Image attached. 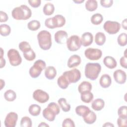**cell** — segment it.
Segmentation results:
<instances>
[{"label": "cell", "mask_w": 127, "mask_h": 127, "mask_svg": "<svg viewBox=\"0 0 127 127\" xmlns=\"http://www.w3.org/2000/svg\"><path fill=\"white\" fill-rule=\"evenodd\" d=\"M103 28L110 34H115L120 30L121 25L118 22L108 20L104 23Z\"/></svg>", "instance_id": "9c48e42d"}, {"label": "cell", "mask_w": 127, "mask_h": 127, "mask_svg": "<svg viewBox=\"0 0 127 127\" xmlns=\"http://www.w3.org/2000/svg\"><path fill=\"white\" fill-rule=\"evenodd\" d=\"M10 64L12 66H18L22 62V58L18 51L14 49H11L8 50L7 53Z\"/></svg>", "instance_id": "52a82bcc"}, {"label": "cell", "mask_w": 127, "mask_h": 127, "mask_svg": "<svg viewBox=\"0 0 127 127\" xmlns=\"http://www.w3.org/2000/svg\"><path fill=\"white\" fill-rule=\"evenodd\" d=\"M32 125V122L31 119L27 116L23 117L20 121V126L21 127H31Z\"/></svg>", "instance_id": "74e56055"}, {"label": "cell", "mask_w": 127, "mask_h": 127, "mask_svg": "<svg viewBox=\"0 0 127 127\" xmlns=\"http://www.w3.org/2000/svg\"><path fill=\"white\" fill-rule=\"evenodd\" d=\"M46 64L42 60H38L34 62L32 66L29 69V74L32 78L38 77L41 73L42 70L46 68Z\"/></svg>", "instance_id": "5b68a950"}, {"label": "cell", "mask_w": 127, "mask_h": 127, "mask_svg": "<svg viewBox=\"0 0 127 127\" xmlns=\"http://www.w3.org/2000/svg\"><path fill=\"white\" fill-rule=\"evenodd\" d=\"M40 26V22L36 20H31L27 24V28L31 31H36L39 29Z\"/></svg>", "instance_id": "836d02e7"}, {"label": "cell", "mask_w": 127, "mask_h": 127, "mask_svg": "<svg viewBox=\"0 0 127 127\" xmlns=\"http://www.w3.org/2000/svg\"><path fill=\"white\" fill-rule=\"evenodd\" d=\"M113 77L115 81L120 84H124L127 79L126 73L122 69H117L114 72Z\"/></svg>", "instance_id": "4fadbf2b"}, {"label": "cell", "mask_w": 127, "mask_h": 127, "mask_svg": "<svg viewBox=\"0 0 127 127\" xmlns=\"http://www.w3.org/2000/svg\"><path fill=\"white\" fill-rule=\"evenodd\" d=\"M81 58L77 55L70 56L67 61V66L69 68H73L79 65L81 63Z\"/></svg>", "instance_id": "2e32d148"}, {"label": "cell", "mask_w": 127, "mask_h": 127, "mask_svg": "<svg viewBox=\"0 0 127 127\" xmlns=\"http://www.w3.org/2000/svg\"><path fill=\"white\" fill-rule=\"evenodd\" d=\"M8 17L7 14L3 11H0V22H4L7 21Z\"/></svg>", "instance_id": "bcb514c9"}, {"label": "cell", "mask_w": 127, "mask_h": 127, "mask_svg": "<svg viewBox=\"0 0 127 127\" xmlns=\"http://www.w3.org/2000/svg\"><path fill=\"white\" fill-rule=\"evenodd\" d=\"M18 120V115L17 113L11 112L7 114L4 124L6 127H14Z\"/></svg>", "instance_id": "7c38bea8"}, {"label": "cell", "mask_w": 127, "mask_h": 127, "mask_svg": "<svg viewBox=\"0 0 127 127\" xmlns=\"http://www.w3.org/2000/svg\"><path fill=\"white\" fill-rule=\"evenodd\" d=\"M105 106L104 101L101 98H97L94 100L91 104L92 108L96 111L101 110Z\"/></svg>", "instance_id": "7402d4cb"}, {"label": "cell", "mask_w": 127, "mask_h": 127, "mask_svg": "<svg viewBox=\"0 0 127 127\" xmlns=\"http://www.w3.org/2000/svg\"><path fill=\"white\" fill-rule=\"evenodd\" d=\"M127 57L123 56L121 58L120 60V64L121 65L125 68H127Z\"/></svg>", "instance_id": "7dc6e473"}, {"label": "cell", "mask_w": 127, "mask_h": 127, "mask_svg": "<svg viewBox=\"0 0 127 127\" xmlns=\"http://www.w3.org/2000/svg\"><path fill=\"white\" fill-rule=\"evenodd\" d=\"M45 26L49 28V29H55L56 28V26L54 24L53 17H50L47 18L45 21Z\"/></svg>", "instance_id": "b9f144b4"}, {"label": "cell", "mask_w": 127, "mask_h": 127, "mask_svg": "<svg viewBox=\"0 0 127 127\" xmlns=\"http://www.w3.org/2000/svg\"><path fill=\"white\" fill-rule=\"evenodd\" d=\"M56 28L63 27L65 23V17L61 14H57L53 17Z\"/></svg>", "instance_id": "44dd1931"}, {"label": "cell", "mask_w": 127, "mask_h": 127, "mask_svg": "<svg viewBox=\"0 0 127 127\" xmlns=\"http://www.w3.org/2000/svg\"><path fill=\"white\" fill-rule=\"evenodd\" d=\"M63 74L67 78L69 84L77 82L81 78V72L77 68L65 71Z\"/></svg>", "instance_id": "ba28073f"}, {"label": "cell", "mask_w": 127, "mask_h": 127, "mask_svg": "<svg viewBox=\"0 0 127 127\" xmlns=\"http://www.w3.org/2000/svg\"><path fill=\"white\" fill-rule=\"evenodd\" d=\"M12 17L16 20H27L32 15L31 9L27 5L23 4L15 7L11 12Z\"/></svg>", "instance_id": "6da1fadb"}, {"label": "cell", "mask_w": 127, "mask_h": 127, "mask_svg": "<svg viewBox=\"0 0 127 127\" xmlns=\"http://www.w3.org/2000/svg\"><path fill=\"white\" fill-rule=\"evenodd\" d=\"M67 36L68 34L66 31L64 30H59L55 34V40L59 44H64L65 42H66Z\"/></svg>", "instance_id": "5bb4252c"}, {"label": "cell", "mask_w": 127, "mask_h": 127, "mask_svg": "<svg viewBox=\"0 0 127 127\" xmlns=\"http://www.w3.org/2000/svg\"><path fill=\"white\" fill-rule=\"evenodd\" d=\"M1 51H0V57H3V49L1 48H0Z\"/></svg>", "instance_id": "11a10c76"}, {"label": "cell", "mask_w": 127, "mask_h": 127, "mask_svg": "<svg viewBox=\"0 0 127 127\" xmlns=\"http://www.w3.org/2000/svg\"><path fill=\"white\" fill-rule=\"evenodd\" d=\"M38 127H49V126L45 122H41L39 125H38Z\"/></svg>", "instance_id": "f907efd6"}, {"label": "cell", "mask_w": 127, "mask_h": 127, "mask_svg": "<svg viewBox=\"0 0 127 127\" xmlns=\"http://www.w3.org/2000/svg\"><path fill=\"white\" fill-rule=\"evenodd\" d=\"M23 55L24 58L28 61H33L36 58V54L32 49L23 53Z\"/></svg>", "instance_id": "d590c367"}, {"label": "cell", "mask_w": 127, "mask_h": 127, "mask_svg": "<svg viewBox=\"0 0 127 127\" xmlns=\"http://www.w3.org/2000/svg\"><path fill=\"white\" fill-rule=\"evenodd\" d=\"M112 83V79L110 75L108 74H103L100 78L99 83L101 86L104 88L109 87Z\"/></svg>", "instance_id": "e0dca14e"}, {"label": "cell", "mask_w": 127, "mask_h": 127, "mask_svg": "<svg viewBox=\"0 0 127 127\" xmlns=\"http://www.w3.org/2000/svg\"><path fill=\"white\" fill-rule=\"evenodd\" d=\"M60 112V106L55 102L50 103L47 107L45 108L42 112L43 116L45 119L50 122L55 120L57 115Z\"/></svg>", "instance_id": "277c9868"}, {"label": "cell", "mask_w": 127, "mask_h": 127, "mask_svg": "<svg viewBox=\"0 0 127 127\" xmlns=\"http://www.w3.org/2000/svg\"><path fill=\"white\" fill-rule=\"evenodd\" d=\"M57 83L58 86L63 89H66L69 84L67 78L63 74L59 77L57 80Z\"/></svg>", "instance_id": "cb8c5ba5"}, {"label": "cell", "mask_w": 127, "mask_h": 127, "mask_svg": "<svg viewBox=\"0 0 127 127\" xmlns=\"http://www.w3.org/2000/svg\"><path fill=\"white\" fill-rule=\"evenodd\" d=\"M117 124L118 127H123L127 126V118H122L119 117L117 120Z\"/></svg>", "instance_id": "7bdbcfd3"}, {"label": "cell", "mask_w": 127, "mask_h": 127, "mask_svg": "<svg viewBox=\"0 0 127 127\" xmlns=\"http://www.w3.org/2000/svg\"><path fill=\"white\" fill-rule=\"evenodd\" d=\"M118 115L120 118H127V106H121L118 110Z\"/></svg>", "instance_id": "ab89813d"}, {"label": "cell", "mask_w": 127, "mask_h": 127, "mask_svg": "<svg viewBox=\"0 0 127 127\" xmlns=\"http://www.w3.org/2000/svg\"><path fill=\"white\" fill-rule=\"evenodd\" d=\"M114 125L111 124V123H109V122H107V123H106L105 124H104L103 125V127H114Z\"/></svg>", "instance_id": "f5cc1de1"}, {"label": "cell", "mask_w": 127, "mask_h": 127, "mask_svg": "<svg viewBox=\"0 0 127 127\" xmlns=\"http://www.w3.org/2000/svg\"><path fill=\"white\" fill-rule=\"evenodd\" d=\"M57 75V70L56 68L53 66H48L46 67L45 70V77L49 79H53Z\"/></svg>", "instance_id": "ffe728a7"}, {"label": "cell", "mask_w": 127, "mask_h": 127, "mask_svg": "<svg viewBox=\"0 0 127 127\" xmlns=\"http://www.w3.org/2000/svg\"><path fill=\"white\" fill-rule=\"evenodd\" d=\"M103 63L106 67L110 69H114L117 65L116 60L111 56L105 57L103 60Z\"/></svg>", "instance_id": "d6986e66"}, {"label": "cell", "mask_w": 127, "mask_h": 127, "mask_svg": "<svg viewBox=\"0 0 127 127\" xmlns=\"http://www.w3.org/2000/svg\"><path fill=\"white\" fill-rule=\"evenodd\" d=\"M11 32L10 27L7 24H1L0 25V34L1 36L5 37L9 35Z\"/></svg>", "instance_id": "e575fe53"}, {"label": "cell", "mask_w": 127, "mask_h": 127, "mask_svg": "<svg viewBox=\"0 0 127 127\" xmlns=\"http://www.w3.org/2000/svg\"><path fill=\"white\" fill-rule=\"evenodd\" d=\"M97 7L98 3L95 0H88L85 2V8L88 11H95L97 9Z\"/></svg>", "instance_id": "f546056e"}, {"label": "cell", "mask_w": 127, "mask_h": 127, "mask_svg": "<svg viewBox=\"0 0 127 127\" xmlns=\"http://www.w3.org/2000/svg\"><path fill=\"white\" fill-rule=\"evenodd\" d=\"M93 94L90 91H86L81 93V100L86 103H90L93 100Z\"/></svg>", "instance_id": "f1b7e54d"}, {"label": "cell", "mask_w": 127, "mask_h": 127, "mask_svg": "<svg viewBox=\"0 0 127 127\" xmlns=\"http://www.w3.org/2000/svg\"><path fill=\"white\" fill-rule=\"evenodd\" d=\"M18 47L20 50L23 53L26 52L31 49L29 43L26 41H22L20 42L18 45Z\"/></svg>", "instance_id": "f35d334b"}, {"label": "cell", "mask_w": 127, "mask_h": 127, "mask_svg": "<svg viewBox=\"0 0 127 127\" xmlns=\"http://www.w3.org/2000/svg\"><path fill=\"white\" fill-rule=\"evenodd\" d=\"M66 44L69 51L71 52L76 51L81 47V39L78 36L73 35L67 38Z\"/></svg>", "instance_id": "8992f818"}, {"label": "cell", "mask_w": 127, "mask_h": 127, "mask_svg": "<svg viewBox=\"0 0 127 127\" xmlns=\"http://www.w3.org/2000/svg\"><path fill=\"white\" fill-rule=\"evenodd\" d=\"M90 110V109L85 105L78 106L76 107L75 110L76 114L82 117L85 115Z\"/></svg>", "instance_id": "83f0119b"}, {"label": "cell", "mask_w": 127, "mask_h": 127, "mask_svg": "<svg viewBox=\"0 0 127 127\" xmlns=\"http://www.w3.org/2000/svg\"><path fill=\"white\" fill-rule=\"evenodd\" d=\"M101 5L104 7H110L113 4V0H101Z\"/></svg>", "instance_id": "ee69618b"}, {"label": "cell", "mask_w": 127, "mask_h": 127, "mask_svg": "<svg viewBox=\"0 0 127 127\" xmlns=\"http://www.w3.org/2000/svg\"><path fill=\"white\" fill-rule=\"evenodd\" d=\"M0 67L1 68H2V67H3L5 65V60L4 58H3V57H0Z\"/></svg>", "instance_id": "c3c4849f"}, {"label": "cell", "mask_w": 127, "mask_h": 127, "mask_svg": "<svg viewBox=\"0 0 127 127\" xmlns=\"http://www.w3.org/2000/svg\"><path fill=\"white\" fill-rule=\"evenodd\" d=\"M62 127H74L75 125L74 122L70 118L65 119L62 123Z\"/></svg>", "instance_id": "60d3db41"}, {"label": "cell", "mask_w": 127, "mask_h": 127, "mask_svg": "<svg viewBox=\"0 0 127 127\" xmlns=\"http://www.w3.org/2000/svg\"><path fill=\"white\" fill-rule=\"evenodd\" d=\"M4 99L9 102L14 101L16 98V94L13 90L9 89L6 90L4 93Z\"/></svg>", "instance_id": "1f68e13d"}, {"label": "cell", "mask_w": 127, "mask_h": 127, "mask_svg": "<svg viewBox=\"0 0 127 127\" xmlns=\"http://www.w3.org/2000/svg\"><path fill=\"white\" fill-rule=\"evenodd\" d=\"M85 57L91 61L99 60L102 55V52L100 49L95 48H88L84 52Z\"/></svg>", "instance_id": "30bf717a"}, {"label": "cell", "mask_w": 127, "mask_h": 127, "mask_svg": "<svg viewBox=\"0 0 127 127\" xmlns=\"http://www.w3.org/2000/svg\"><path fill=\"white\" fill-rule=\"evenodd\" d=\"M58 103L60 107L64 112H67L69 111L70 109V105L68 104L66 102V99L64 98H61L58 101Z\"/></svg>", "instance_id": "484cf974"}, {"label": "cell", "mask_w": 127, "mask_h": 127, "mask_svg": "<svg viewBox=\"0 0 127 127\" xmlns=\"http://www.w3.org/2000/svg\"><path fill=\"white\" fill-rule=\"evenodd\" d=\"M106 36L103 32H97L95 36V42L99 46H102L106 42Z\"/></svg>", "instance_id": "d4e9b609"}, {"label": "cell", "mask_w": 127, "mask_h": 127, "mask_svg": "<svg viewBox=\"0 0 127 127\" xmlns=\"http://www.w3.org/2000/svg\"><path fill=\"white\" fill-rule=\"evenodd\" d=\"M127 34L126 33H122L119 35L117 38L118 44L121 46H125L127 44Z\"/></svg>", "instance_id": "8d00e7d4"}, {"label": "cell", "mask_w": 127, "mask_h": 127, "mask_svg": "<svg viewBox=\"0 0 127 127\" xmlns=\"http://www.w3.org/2000/svg\"><path fill=\"white\" fill-rule=\"evenodd\" d=\"M55 10V6L52 3L48 2L45 4L43 8V13L46 15H51L53 14Z\"/></svg>", "instance_id": "4dcf8cb0"}, {"label": "cell", "mask_w": 127, "mask_h": 127, "mask_svg": "<svg viewBox=\"0 0 127 127\" xmlns=\"http://www.w3.org/2000/svg\"><path fill=\"white\" fill-rule=\"evenodd\" d=\"M41 108L37 104L31 105L28 109L29 113L33 116H38L41 112Z\"/></svg>", "instance_id": "4316f807"}, {"label": "cell", "mask_w": 127, "mask_h": 127, "mask_svg": "<svg viewBox=\"0 0 127 127\" xmlns=\"http://www.w3.org/2000/svg\"><path fill=\"white\" fill-rule=\"evenodd\" d=\"M28 1L30 5L34 8L39 7L41 3V0H29Z\"/></svg>", "instance_id": "f6af8a7d"}, {"label": "cell", "mask_w": 127, "mask_h": 127, "mask_svg": "<svg viewBox=\"0 0 127 127\" xmlns=\"http://www.w3.org/2000/svg\"><path fill=\"white\" fill-rule=\"evenodd\" d=\"M84 0H73V2L79 4V3H81L83 2H84Z\"/></svg>", "instance_id": "db71d44e"}, {"label": "cell", "mask_w": 127, "mask_h": 127, "mask_svg": "<svg viewBox=\"0 0 127 127\" xmlns=\"http://www.w3.org/2000/svg\"><path fill=\"white\" fill-rule=\"evenodd\" d=\"M91 23L94 25H99L102 23L103 17L100 13H95L92 15L90 18Z\"/></svg>", "instance_id": "d6a6232c"}, {"label": "cell", "mask_w": 127, "mask_h": 127, "mask_svg": "<svg viewBox=\"0 0 127 127\" xmlns=\"http://www.w3.org/2000/svg\"><path fill=\"white\" fill-rule=\"evenodd\" d=\"M127 19L126 18L123 21H122V27L123 28L125 29V30H127Z\"/></svg>", "instance_id": "681fc988"}, {"label": "cell", "mask_w": 127, "mask_h": 127, "mask_svg": "<svg viewBox=\"0 0 127 127\" xmlns=\"http://www.w3.org/2000/svg\"><path fill=\"white\" fill-rule=\"evenodd\" d=\"M101 70V65L97 63H88L85 67V75L86 78L91 80L96 79Z\"/></svg>", "instance_id": "7a4b0ae2"}, {"label": "cell", "mask_w": 127, "mask_h": 127, "mask_svg": "<svg viewBox=\"0 0 127 127\" xmlns=\"http://www.w3.org/2000/svg\"><path fill=\"white\" fill-rule=\"evenodd\" d=\"M92 84L88 81H84L82 82L78 87V92L81 94L86 91H90L92 89Z\"/></svg>", "instance_id": "603a6c76"}, {"label": "cell", "mask_w": 127, "mask_h": 127, "mask_svg": "<svg viewBox=\"0 0 127 127\" xmlns=\"http://www.w3.org/2000/svg\"><path fill=\"white\" fill-rule=\"evenodd\" d=\"M82 118L85 123L89 125L94 123L97 119L96 115L95 113L91 110H90L85 115L83 116Z\"/></svg>", "instance_id": "ac0fdd59"}, {"label": "cell", "mask_w": 127, "mask_h": 127, "mask_svg": "<svg viewBox=\"0 0 127 127\" xmlns=\"http://www.w3.org/2000/svg\"><path fill=\"white\" fill-rule=\"evenodd\" d=\"M81 45L84 47L90 46L93 42V36L90 32H85L82 34L81 37Z\"/></svg>", "instance_id": "9a60e30c"}, {"label": "cell", "mask_w": 127, "mask_h": 127, "mask_svg": "<svg viewBox=\"0 0 127 127\" xmlns=\"http://www.w3.org/2000/svg\"><path fill=\"white\" fill-rule=\"evenodd\" d=\"M33 99L40 103H44L49 99V94L41 89H37L33 93Z\"/></svg>", "instance_id": "8fae6325"}, {"label": "cell", "mask_w": 127, "mask_h": 127, "mask_svg": "<svg viewBox=\"0 0 127 127\" xmlns=\"http://www.w3.org/2000/svg\"><path fill=\"white\" fill-rule=\"evenodd\" d=\"M0 90H1L5 85V82L2 79H0Z\"/></svg>", "instance_id": "816d5d0a"}, {"label": "cell", "mask_w": 127, "mask_h": 127, "mask_svg": "<svg viewBox=\"0 0 127 127\" xmlns=\"http://www.w3.org/2000/svg\"><path fill=\"white\" fill-rule=\"evenodd\" d=\"M39 46L43 50H49L52 44L51 33L47 30H42L37 35Z\"/></svg>", "instance_id": "3957f363"}]
</instances>
